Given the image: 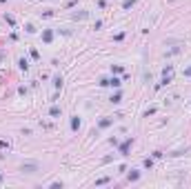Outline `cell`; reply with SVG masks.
Here are the masks:
<instances>
[{
    "label": "cell",
    "instance_id": "1",
    "mask_svg": "<svg viewBox=\"0 0 191 189\" xmlns=\"http://www.w3.org/2000/svg\"><path fill=\"white\" fill-rule=\"evenodd\" d=\"M20 171H25V174H36L38 171V165L36 163H27V165H22Z\"/></svg>",
    "mask_w": 191,
    "mask_h": 189
},
{
    "label": "cell",
    "instance_id": "2",
    "mask_svg": "<svg viewBox=\"0 0 191 189\" xmlns=\"http://www.w3.org/2000/svg\"><path fill=\"white\" fill-rule=\"evenodd\" d=\"M131 138H127L125 142H122V145H120V156H127V153H129V149H131Z\"/></svg>",
    "mask_w": 191,
    "mask_h": 189
},
{
    "label": "cell",
    "instance_id": "3",
    "mask_svg": "<svg viewBox=\"0 0 191 189\" xmlns=\"http://www.w3.org/2000/svg\"><path fill=\"white\" fill-rule=\"evenodd\" d=\"M42 40L49 45V42L53 40V31H51V29H44V31H42Z\"/></svg>",
    "mask_w": 191,
    "mask_h": 189
},
{
    "label": "cell",
    "instance_id": "4",
    "mask_svg": "<svg viewBox=\"0 0 191 189\" xmlns=\"http://www.w3.org/2000/svg\"><path fill=\"white\" fill-rule=\"evenodd\" d=\"M98 125H100V129H107V127H111V125H114V118H102Z\"/></svg>",
    "mask_w": 191,
    "mask_h": 189
},
{
    "label": "cell",
    "instance_id": "5",
    "mask_svg": "<svg viewBox=\"0 0 191 189\" xmlns=\"http://www.w3.org/2000/svg\"><path fill=\"white\" fill-rule=\"evenodd\" d=\"M78 129H80V118L74 116L71 118V131H78Z\"/></svg>",
    "mask_w": 191,
    "mask_h": 189
},
{
    "label": "cell",
    "instance_id": "6",
    "mask_svg": "<svg viewBox=\"0 0 191 189\" xmlns=\"http://www.w3.org/2000/svg\"><path fill=\"white\" fill-rule=\"evenodd\" d=\"M18 67H20L22 71H27V69H29V62H27V58H20V60H18Z\"/></svg>",
    "mask_w": 191,
    "mask_h": 189
},
{
    "label": "cell",
    "instance_id": "7",
    "mask_svg": "<svg viewBox=\"0 0 191 189\" xmlns=\"http://www.w3.org/2000/svg\"><path fill=\"white\" fill-rule=\"evenodd\" d=\"M53 87H56V89L62 87V76H53Z\"/></svg>",
    "mask_w": 191,
    "mask_h": 189
},
{
    "label": "cell",
    "instance_id": "8",
    "mask_svg": "<svg viewBox=\"0 0 191 189\" xmlns=\"http://www.w3.org/2000/svg\"><path fill=\"white\" fill-rule=\"evenodd\" d=\"M87 16H89L87 11H78V14H74V20H85Z\"/></svg>",
    "mask_w": 191,
    "mask_h": 189
},
{
    "label": "cell",
    "instance_id": "9",
    "mask_svg": "<svg viewBox=\"0 0 191 189\" xmlns=\"http://www.w3.org/2000/svg\"><path fill=\"white\" fill-rule=\"evenodd\" d=\"M138 178H140V171H136V169L129 171V180H138Z\"/></svg>",
    "mask_w": 191,
    "mask_h": 189
},
{
    "label": "cell",
    "instance_id": "10",
    "mask_svg": "<svg viewBox=\"0 0 191 189\" xmlns=\"http://www.w3.org/2000/svg\"><path fill=\"white\" fill-rule=\"evenodd\" d=\"M120 100H122V94H120V91L111 96V102H114V105H118V102H120Z\"/></svg>",
    "mask_w": 191,
    "mask_h": 189
},
{
    "label": "cell",
    "instance_id": "11",
    "mask_svg": "<svg viewBox=\"0 0 191 189\" xmlns=\"http://www.w3.org/2000/svg\"><path fill=\"white\" fill-rule=\"evenodd\" d=\"M49 113H51L53 118H58V116H60L62 111H60V107H51V109H49Z\"/></svg>",
    "mask_w": 191,
    "mask_h": 189
},
{
    "label": "cell",
    "instance_id": "12",
    "mask_svg": "<svg viewBox=\"0 0 191 189\" xmlns=\"http://www.w3.org/2000/svg\"><path fill=\"white\" fill-rule=\"evenodd\" d=\"M109 85H111V87H116V89H118V87H120L122 82H120V80H118V78H111V80H109Z\"/></svg>",
    "mask_w": 191,
    "mask_h": 189
},
{
    "label": "cell",
    "instance_id": "13",
    "mask_svg": "<svg viewBox=\"0 0 191 189\" xmlns=\"http://www.w3.org/2000/svg\"><path fill=\"white\" fill-rule=\"evenodd\" d=\"M111 71L114 73H122V67L120 65H111Z\"/></svg>",
    "mask_w": 191,
    "mask_h": 189
},
{
    "label": "cell",
    "instance_id": "14",
    "mask_svg": "<svg viewBox=\"0 0 191 189\" xmlns=\"http://www.w3.org/2000/svg\"><path fill=\"white\" fill-rule=\"evenodd\" d=\"M133 2H136V0H125V2H122V7L129 9V7H133Z\"/></svg>",
    "mask_w": 191,
    "mask_h": 189
},
{
    "label": "cell",
    "instance_id": "15",
    "mask_svg": "<svg viewBox=\"0 0 191 189\" xmlns=\"http://www.w3.org/2000/svg\"><path fill=\"white\" fill-rule=\"evenodd\" d=\"M29 54H31V58H33V60H38V58H40V54H38V51H36V49H31V51H29Z\"/></svg>",
    "mask_w": 191,
    "mask_h": 189
},
{
    "label": "cell",
    "instance_id": "16",
    "mask_svg": "<svg viewBox=\"0 0 191 189\" xmlns=\"http://www.w3.org/2000/svg\"><path fill=\"white\" fill-rule=\"evenodd\" d=\"M109 182V178H100V180H96V185H107Z\"/></svg>",
    "mask_w": 191,
    "mask_h": 189
},
{
    "label": "cell",
    "instance_id": "17",
    "mask_svg": "<svg viewBox=\"0 0 191 189\" xmlns=\"http://www.w3.org/2000/svg\"><path fill=\"white\" fill-rule=\"evenodd\" d=\"M0 149H9V145H7L5 140H0Z\"/></svg>",
    "mask_w": 191,
    "mask_h": 189
},
{
    "label": "cell",
    "instance_id": "18",
    "mask_svg": "<svg viewBox=\"0 0 191 189\" xmlns=\"http://www.w3.org/2000/svg\"><path fill=\"white\" fill-rule=\"evenodd\" d=\"M184 76H187V78H191V67H187V69H184Z\"/></svg>",
    "mask_w": 191,
    "mask_h": 189
},
{
    "label": "cell",
    "instance_id": "19",
    "mask_svg": "<svg viewBox=\"0 0 191 189\" xmlns=\"http://www.w3.org/2000/svg\"><path fill=\"white\" fill-rule=\"evenodd\" d=\"M0 182H2V171H0Z\"/></svg>",
    "mask_w": 191,
    "mask_h": 189
},
{
    "label": "cell",
    "instance_id": "20",
    "mask_svg": "<svg viewBox=\"0 0 191 189\" xmlns=\"http://www.w3.org/2000/svg\"><path fill=\"white\" fill-rule=\"evenodd\" d=\"M0 2H7V0H0Z\"/></svg>",
    "mask_w": 191,
    "mask_h": 189
}]
</instances>
